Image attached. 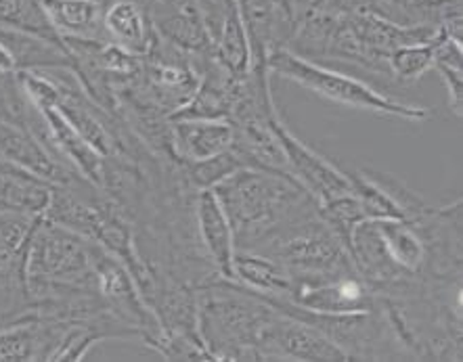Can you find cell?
I'll return each mask as SVG.
<instances>
[{"label": "cell", "mask_w": 463, "mask_h": 362, "mask_svg": "<svg viewBox=\"0 0 463 362\" xmlns=\"http://www.w3.org/2000/svg\"><path fill=\"white\" fill-rule=\"evenodd\" d=\"M440 30L426 23H399L378 13L298 11V22L288 49L315 59H340L388 76V57L407 44L430 42Z\"/></svg>", "instance_id": "obj_1"}, {"label": "cell", "mask_w": 463, "mask_h": 362, "mask_svg": "<svg viewBox=\"0 0 463 362\" xmlns=\"http://www.w3.org/2000/svg\"><path fill=\"white\" fill-rule=\"evenodd\" d=\"M229 216L235 247L252 252L277 228L317 212V203L289 176L240 168L212 189Z\"/></svg>", "instance_id": "obj_2"}, {"label": "cell", "mask_w": 463, "mask_h": 362, "mask_svg": "<svg viewBox=\"0 0 463 362\" xmlns=\"http://www.w3.org/2000/svg\"><path fill=\"white\" fill-rule=\"evenodd\" d=\"M197 335L212 360H262V333L277 308L252 289L218 279L195 287Z\"/></svg>", "instance_id": "obj_3"}, {"label": "cell", "mask_w": 463, "mask_h": 362, "mask_svg": "<svg viewBox=\"0 0 463 362\" xmlns=\"http://www.w3.org/2000/svg\"><path fill=\"white\" fill-rule=\"evenodd\" d=\"M95 241L38 216L22 254L25 293L36 298L51 287L97 289L92 274Z\"/></svg>", "instance_id": "obj_4"}, {"label": "cell", "mask_w": 463, "mask_h": 362, "mask_svg": "<svg viewBox=\"0 0 463 362\" xmlns=\"http://www.w3.org/2000/svg\"><path fill=\"white\" fill-rule=\"evenodd\" d=\"M270 74L286 78L300 88L315 92L317 97L329 103L344 105V107L367 111V114L382 117H396L407 122H426L432 117V111L420 105L402 103L383 92L369 87L367 82L353 78L344 71L323 68L321 63L310 61L307 57L296 55L289 49H279L267 59Z\"/></svg>", "instance_id": "obj_5"}, {"label": "cell", "mask_w": 463, "mask_h": 362, "mask_svg": "<svg viewBox=\"0 0 463 362\" xmlns=\"http://www.w3.org/2000/svg\"><path fill=\"white\" fill-rule=\"evenodd\" d=\"M252 252L264 254L298 279H332L356 273L344 241L319 212L300 216L270 233Z\"/></svg>", "instance_id": "obj_6"}, {"label": "cell", "mask_w": 463, "mask_h": 362, "mask_svg": "<svg viewBox=\"0 0 463 362\" xmlns=\"http://www.w3.org/2000/svg\"><path fill=\"white\" fill-rule=\"evenodd\" d=\"M270 128L279 138L283 153H286L289 176L313 197L317 206L332 201L335 197L353 195V184H350L346 170H340L335 163L304 144L281 120L279 109L270 116Z\"/></svg>", "instance_id": "obj_7"}, {"label": "cell", "mask_w": 463, "mask_h": 362, "mask_svg": "<svg viewBox=\"0 0 463 362\" xmlns=\"http://www.w3.org/2000/svg\"><path fill=\"white\" fill-rule=\"evenodd\" d=\"M262 360L298 362H350L348 354L319 329L300 319L275 314L260 341Z\"/></svg>", "instance_id": "obj_8"}, {"label": "cell", "mask_w": 463, "mask_h": 362, "mask_svg": "<svg viewBox=\"0 0 463 362\" xmlns=\"http://www.w3.org/2000/svg\"><path fill=\"white\" fill-rule=\"evenodd\" d=\"M288 302L317 314H354L373 311L378 293L359 274L348 273L332 279H298Z\"/></svg>", "instance_id": "obj_9"}, {"label": "cell", "mask_w": 463, "mask_h": 362, "mask_svg": "<svg viewBox=\"0 0 463 362\" xmlns=\"http://www.w3.org/2000/svg\"><path fill=\"white\" fill-rule=\"evenodd\" d=\"M0 160L25 170L55 187H68L84 181L70 166L46 149V144L28 128L0 122Z\"/></svg>", "instance_id": "obj_10"}, {"label": "cell", "mask_w": 463, "mask_h": 362, "mask_svg": "<svg viewBox=\"0 0 463 362\" xmlns=\"http://www.w3.org/2000/svg\"><path fill=\"white\" fill-rule=\"evenodd\" d=\"M252 49L254 65H267L275 51L288 49L298 15L277 0H235Z\"/></svg>", "instance_id": "obj_11"}, {"label": "cell", "mask_w": 463, "mask_h": 362, "mask_svg": "<svg viewBox=\"0 0 463 362\" xmlns=\"http://www.w3.org/2000/svg\"><path fill=\"white\" fill-rule=\"evenodd\" d=\"M156 34L189 55H212V41L195 0H147Z\"/></svg>", "instance_id": "obj_12"}, {"label": "cell", "mask_w": 463, "mask_h": 362, "mask_svg": "<svg viewBox=\"0 0 463 362\" xmlns=\"http://www.w3.org/2000/svg\"><path fill=\"white\" fill-rule=\"evenodd\" d=\"M194 218L197 239L206 252L212 266L221 279L233 281V258H235V235L229 216L218 201L212 189L197 190L194 200Z\"/></svg>", "instance_id": "obj_13"}, {"label": "cell", "mask_w": 463, "mask_h": 362, "mask_svg": "<svg viewBox=\"0 0 463 362\" xmlns=\"http://www.w3.org/2000/svg\"><path fill=\"white\" fill-rule=\"evenodd\" d=\"M172 151L176 162H202L229 151L235 141V126L224 117H172Z\"/></svg>", "instance_id": "obj_14"}, {"label": "cell", "mask_w": 463, "mask_h": 362, "mask_svg": "<svg viewBox=\"0 0 463 362\" xmlns=\"http://www.w3.org/2000/svg\"><path fill=\"white\" fill-rule=\"evenodd\" d=\"M103 30L108 42L145 57L156 42V28L151 23L147 0H103Z\"/></svg>", "instance_id": "obj_15"}, {"label": "cell", "mask_w": 463, "mask_h": 362, "mask_svg": "<svg viewBox=\"0 0 463 362\" xmlns=\"http://www.w3.org/2000/svg\"><path fill=\"white\" fill-rule=\"evenodd\" d=\"M43 13L59 41L108 42L103 0H41Z\"/></svg>", "instance_id": "obj_16"}, {"label": "cell", "mask_w": 463, "mask_h": 362, "mask_svg": "<svg viewBox=\"0 0 463 362\" xmlns=\"http://www.w3.org/2000/svg\"><path fill=\"white\" fill-rule=\"evenodd\" d=\"M55 184L0 160V212L44 216L51 206Z\"/></svg>", "instance_id": "obj_17"}, {"label": "cell", "mask_w": 463, "mask_h": 362, "mask_svg": "<svg viewBox=\"0 0 463 362\" xmlns=\"http://www.w3.org/2000/svg\"><path fill=\"white\" fill-rule=\"evenodd\" d=\"M233 281L267 298L289 300L294 289L292 276L279 262L264 254L243 252V249L235 252Z\"/></svg>", "instance_id": "obj_18"}, {"label": "cell", "mask_w": 463, "mask_h": 362, "mask_svg": "<svg viewBox=\"0 0 463 362\" xmlns=\"http://www.w3.org/2000/svg\"><path fill=\"white\" fill-rule=\"evenodd\" d=\"M432 70L439 71V76L445 82L449 92V105L453 114L461 117L463 111V42L453 41L447 34H442L436 42L434 65Z\"/></svg>", "instance_id": "obj_19"}, {"label": "cell", "mask_w": 463, "mask_h": 362, "mask_svg": "<svg viewBox=\"0 0 463 362\" xmlns=\"http://www.w3.org/2000/svg\"><path fill=\"white\" fill-rule=\"evenodd\" d=\"M440 36L442 32L430 42L407 44L396 49L392 55L388 57V78H392V80L399 84L420 82V78H423L430 70H432L436 42H439Z\"/></svg>", "instance_id": "obj_20"}, {"label": "cell", "mask_w": 463, "mask_h": 362, "mask_svg": "<svg viewBox=\"0 0 463 362\" xmlns=\"http://www.w3.org/2000/svg\"><path fill=\"white\" fill-rule=\"evenodd\" d=\"M0 28L28 32V34L59 41L46 22L41 0H0Z\"/></svg>", "instance_id": "obj_21"}, {"label": "cell", "mask_w": 463, "mask_h": 362, "mask_svg": "<svg viewBox=\"0 0 463 362\" xmlns=\"http://www.w3.org/2000/svg\"><path fill=\"white\" fill-rule=\"evenodd\" d=\"M243 168L240 155L235 153V149L231 147L229 151H222L214 157L202 162H189L183 163L181 172L184 181L191 189L203 190V189H214L216 184H221L224 179H229L231 174Z\"/></svg>", "instance_id": "obj_22"}, {"label": "cell", "mask_w": 463, "mask_h": 362, "mask_svg": "<svg viewBox=\"0 0 463 362\" xmlns=\"http://www.w3.org/2000/svg\"><path fill=\"white\" fill-rule=\"evenodd\" d=\"M32 116L34 107L25 95L19 74H0V122L30 128Z\"/></svg>", "instance_id": "obj_23"}, {"label": "cell", "mask_w": 463, "mask_h": 362, "mask_svg": "<svg viewBox=\"0 0 463 362\" xmlns=\"http://www.w3.org/2000/svg\"><path fill=\"white\" fill-rule=\"evenodd\" d=\"M304 9L334 13V15H342V13H378V15L402 23L399 13L383 3V0H307Z\"/></svg>", "instance_id": "obj_24"}, {"label": "cell", "mask_w": 463, "mask_h": 362, "mask_svg": "<svg viewBox=\"0 0 463 362\" xmlns=\"http://www.w3.org/2000/svg\"><path fill=\"white\" fill-rule=\"evenodd\" d=\"M399 13L402 23H420V0H383Z\"/></svg>", "instance_id": "obj_25"}, {"label": "cell", "mask_w": 463, "mask_h": 362, "mask_svg": "<svg viewBox=\"0 0 463 362\" xmlns=\"http://www.w3.org/2000/svg\"><path fill=\"white\" fill-rule=\"evenodd\" d=\"M277 3H279L281 6H286L288 11H292L294 15H298V11H300L298 9V0H277Z\"/></svg>", "instance_id": "obj_26"}, {"label": "cell", "mask_w": 463, "mask_h": 362, "mask_svg": "<svg viewBox=\"0 0 463 362\" xmlns=\"http://www.w3.org/2000/svg\"><path fill=\"white\" fill-rule=\"evenodd\" d=\"M0 265H3V262H0Z\"/></svg>", "instance_id": "obj_27"}]
</instances>
